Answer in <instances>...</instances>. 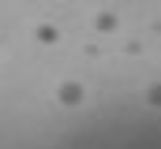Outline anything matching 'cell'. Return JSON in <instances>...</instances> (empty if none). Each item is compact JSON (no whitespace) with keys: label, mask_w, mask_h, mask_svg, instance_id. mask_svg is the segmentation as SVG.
I'll list each match as a JSON object with an SVG mask.
<instances>
[{"label":"cell","mask_w":161,"mask_h":149,"mask_svg":"<svg viewBox=\"0 0 161 149\" xmlns=\"http://www.w3.org/2000/svg\"><path fill=\"white\" fill-rule=\"evenodd\" d=\"M94 26H97L101 34H113V30H116L120 23H116V15H113V11H97V19H94Z\"/></svg>","instance_id":"obj_3"},{"label":"cell","mask_w":161,"mask_h":149,"mask_svg":"<svg viewBox=\"0 0 161 149\" xmlns=\"http://www.w3.org/2000/svg\"><path fill=\"white\" fill-rule=\"evenodd\" d=\"M56 101H60L64 108H79L82 101H86L82 82H60V86H56Z\"/></svg>","instance_id":"obj_1"},{"label":"cell","mask_w":161,"mask_h":149,"mask_svg":"<svg viewBox=\"0 0 161 149\" xmlns=\"http://www.w3.org/2000/svg\"><path fill=\"white\" fill-rule=\"evenodd\" d=\"M142 97H146V105H150V108H161V82H150Z\"/></svg>","instance_id":"obj_4"},{"label":"cell","mask_w":161,"mask_h":149,"mask_svg":"<svg viewBox=\"0 0 161 149\" xmlns=\"http://www.w3.org/2000/svg\"><path fill=\"white\" fill-rule=\"evenodd\" d=\"M34 37H38L41 45H56V41H60V30H56L53 23H41L38 30H34Z\"/></svg>","instance_id":"obj_2"}]
</instances>
